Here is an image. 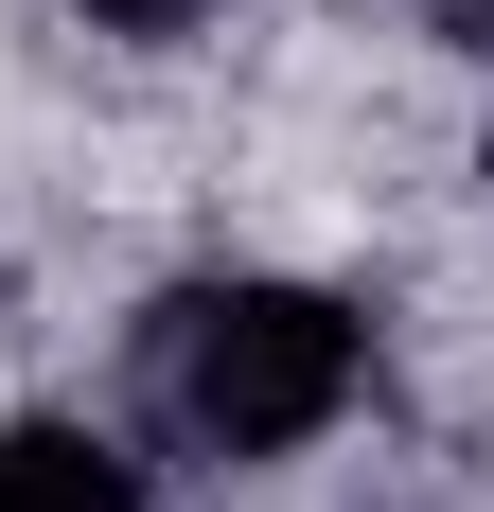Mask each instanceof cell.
Masks as SVG:
<instances>
[{"label": "cell", "instance_id": "cell-3", "mask_svg": "<svg viewBox=\"0 0 494 512\" xmlns=\"http://www.w3.org/2000/svg\"><path fill=\"white\" fill-rule=\"evenodd\" d=\"M89 18H106V36H195L212 0H89Z\"/></svg>", "mask_w": 494, "mask_h": 512}, {"label": "cell", "instance_id": "cell-1", "mask_svg": "<svg viewBox=\"0 0 494 512\" xmlns=\"http://www.w3.org/2000/svg\"><path fill=\"white\" fill-rule=\"evenodd\" d=\"M353 389H371V318L318 283H195L159 318V407L212 460H300Z\"/></svg>", "mask_w": 494, "mask_h": 512}, {"label": "cell", "instance_id": "cell-4", "mask_svg": "<svg viewBox=\"0 0 494 512\" xmlns=\"http://www.w3.org/2000/svg\"><path fill=\"white\" fill-rule=\"evenodd\" d=\"M442 36H459V53H494V0H442Z\"/></svg>", "mask_w": 494, "mask_h": 512}, {"label": "cell", "instance_id": "cell-2", "mask_svg": "<svg viewBox=\"0 0 494 512\" xmlns=\"http://www.w3.org/2000/svg\"><path fill=\"white\" fill-rule=\"evenodd\" d=\"M0 512H142V477L89 424H0Z\"/></svg>", "mask_w": 494, "mask_h": 512}]
</instances>
